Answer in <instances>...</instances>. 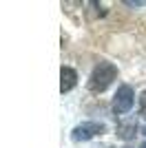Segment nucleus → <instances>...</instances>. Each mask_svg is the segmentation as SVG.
<instances>
[{
    "label": "nucleus",
    "mask_w": 146,
    "mask_h": 148,
    "mask_svg": "<svg viewBox=\"0 0 146 148\" xmlns=\"http://www.w3.org/2000/svg\"><path fill=\"white\" fill-rule=\"evenodd\" d=\"M117 77V66L111 64V62H100L91 73V80H89V88L93 93H102L111 86V82Z\"/></svg>",
    "instance_id": "f257e3e1"
},
{
    "label": "nucleus",
    "mask_w": 146,
    "mask_h": 148,
    "mask_svg": "<svg viewBox=\"0 0 146 148\" xmlns=\"http://www.w3.org/2000/svg\"><path fill=\"white\" fill-rule=\"evenodd\" d=\"M133 102H135L133 86H131V84H122V86L117 88L115 97H113V111H115L117 115H124V113H128L133 108Z\"/></svg>",
    "instance_id": "f03ea898"
},
{
    "label": "nucleus",
    "mask_w": 146,
    "mask_h": 148,
    "mask_svg": "<svg viewBox=\"0 0 146 148\" xmlns=\"http://www.w3.org/2000/svg\"><path fill=\"white\" fill-rule=\"evenodd\" d=\"M104 133V124L100 122H84L80 124V126H75L71 133V139L73 142H89V139H93L95 135H102Z\"/></svg>",
    "instance_id": "7ed1b4c3"
},
{
    "label": "nucleus",
    "mask_w": 146,
    "mask_h": 148,
    "mask_svg": "<svg viewBox=\"0 0 146 148\" xmlns=\"http://www.w3.org/2000/svg\"><path fill=\"white\" fill-rule=\"evenodd\" d=\"M75 84H78V73H75L71 66H62V71H60V91L69 93Z\"/></svg>",
    "instance_id": "20e7f679"
},
{
    "label": "nucleus",
    "mask_w": 146,
    "mask_h": 148,
    "mask_svg": "<svg viewBox=\"0 0 146 148\" xmlns=\"http://www.w3.org/2000/svg\"><path fill=\"white\" fill-rule=\"evenodd\" d=\"M135 122H128V124H120L117 126V135L122 137V139H131V137L135 135Z\"/></svg>",
    "instance_id": "39448f33"
},
{
    "label": "nucleus",
    "mask_w": 146,
    "mask_h": 148,
    "mask_svg": "<svg viewBox=\"0 0 146 148\" xmlns=\"http://www.w3.org/2000/svg\"><path fill=\"white\" fill-rule=\"evenodd\" d=\"M140 115L146 117V91L142 93V97H140Z\"/></svg>",
    "instance_id": "423d86ee"
},
{
    "label": "nucleus",
    "mask_w": 146,
    "mask_h": 148,
    "mask_svg": "<svg viewBox=\"0 0 146 148\" xmlns=\"http://www.w3.org/2000/svg\"><path fill=\"white\" fill-rule=\"evenodd\" d=\"M142 133H144V135H146V126H144V128H142Z\"/></svg>",
    "instance_id": "0eeeda50"
},
{
    "label": "nucleus",
    "mask_w": 146,
    "mask_h": 148,
    "mask_svg": "<svg viewBox=\"0 0 146 148\" xmlns=\"http://www.w3.org/2000/svg\"><path fill=\"white\" fill-rule=\"evenodd\" d=\"M140 148H146V142H144V144H142V146H140Z\"/></svg>",
    "instance_id": "6e6552de"
}]
</instances>
